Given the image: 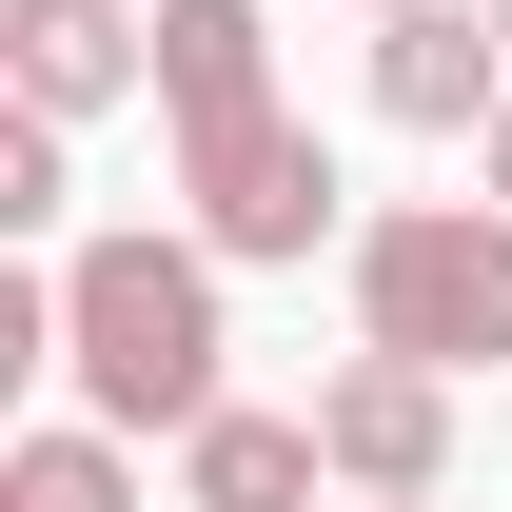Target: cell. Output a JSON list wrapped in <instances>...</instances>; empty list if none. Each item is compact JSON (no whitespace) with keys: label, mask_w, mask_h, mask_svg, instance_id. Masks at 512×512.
Wrapping results in <instances>:
<instances>
[{"label":"cell","mask_w":512,"mask_h":512,"mask_svg":"<svg viewBox=\"0 0 512 512\" xmlns=\"http://www.w3.org/2000/svg\"><path fill=\"white\" fill-rule=\"evenodd\" d=\"M158 119L178 158H237L276 119V0H158Z\"/></svg>","instance_id":"3"},{"label":"cell","mask_w":512,"mask_h":512,"mask_svg":"<svg viewBox=\"0 0 512 512\" xmlns=\"http://www.w3.org/2000/svg\"><path fill=\"white\" fill-rule=\"evenodd\" d=\"M355 335L414 375H512V217H473V197L355 217Z\"/></svg>","instance_id":"2"},{"label":"cell","mask_w":512,"mask_h":512,"mask_svg":"<svg viewBox=\"0 0 512 512\" xmlns=\"http://www.w3.org/2000/svg\"><path fill=\"white\" fill-rule=\"evenodd\" d=\"M493 217H512V119H493Z\"/></svg>","instance_id":"11"},{"label":"cell","mask_w":512,"mask_h":512,"mask_svg":"<svg viewBox=\"0 0 512 512\" xmlns=\"http://www.w3.org/2000/svg\"><path fill=\"white\" fill-rule=\"evenodd\" d=\"M178 493L197 512H316L335 453H316V414H237V394H217V414L178 434Z\"/></svg>","instance_id":"8"},{"label":"cell","mask_w":512,"mask_h":512,"mask_svg":"<svg viewBox=\"0 0 512 512\" xmlns=\"http://www.w3.org/2000/svg\"><path fill=\"white\" fill-rule=\"evenodd\" d=\"M493 40H512V0H493Z\"/></svg>","instance_id":"14"},{"label":"cell","mask_w":512,"mask_h":512,"mask_svg":"<svg viewBox=\"0 0 512 512\" xmlns=\"http://www.w3.org/2000/svg\"><path fill=\"white\" fill-rule=\"evenodd\" d=\"M355 512H453V493H355Z\"/></svg>","instance_id":"12"},{"label":"cell","mask_w":512,"mask_h":512,"mask_svg":"<svg viewBox=\"0 0 512 512\" xmlns=\"http://www.w3.org/2000/svg\"><path fill=\"white\" fill-rule=\"evenodd\" d=\"M178 197H197L217 256H316V237H335V158H316L296 119H256L237 158H178Z\"/></svg>","instance_id":"7"},{"label":"cell","mask_w":512,"mask_h":512,"mask_svg":"<svg viewBox=\"0 0 512 512\" xmlns=\"http://www.w3.org/2000/svg\"><path fill=\"white\" fill-rule=\"evenodd\" d=\"M40 217H60V119L0 99V237H40Z\"/></svg>","instance_id":"10"},{"label":"cell","mask_w":512,"mask_h":512,"mask_svg":"<svg viewBox=\"0 0 512 512\" xmlns=\"http://www.w3.org/2000/svg\"><path fill=\"white\" fill-rule=\"evenodd\" d=\"M316 453H335V493H453V375L355 355V375L316 394Z\"/></svg>","instance_id":"5"},{"label":"cell","mask_w":512,"mask_h":512,"mask_svg":"<svg viewBox=\"0 0 512 512\" xmlns=\"http://www.w3.org/2000/svg\"><path fill=\"white\" fill-rule=\"evenodd\" d=\"M512 40H493V0H414V20H375V119H414V138H493L512 99Z\"/></svg>","instance_id":"6"},{"label":"cell","mask_w":512,"mask_h":512,"mask_svg":"<svg viewBox=\"0 0 512 512\" xmlns=\"http://www.w3.org/2000/svg\"><path fill=\"white\" fill-rule=\"evenodd\" d=\"M375 20H414V0H375Z\"/></svg>","instance_id":"13"},{"label":"cell","mask_w":512,"mask_h":512,"mask_svg":"<svg viewBox=\"0 0 512 512\" xmlns=\"http://www.w3.org/2000/svg\"><path fill=\"white\" fill-rule=\"evenodd\" d=\"M0 512H138V473H119V434H99V414H60V434L0 453Z\"/></svg>","instance_id":"9"},{"label":"cell","mask_w":512,"mask_h":512,"mask_svg":"<svg viewBox=\"0 0 512 512\" xmlns=\"http://www.w3.org/2000/svg\"><path fill=\"white\" fill-rule=\"evenodd\" d=\"M158 79V20H119V0H0V99L20 119H99V99H138Z\"/></svg>","instance_id":"4"},{"label":"cell","mask_w":512,"mask_h":512,"mask_svg":"<svg viewBox=\"0 0 512 512\" xmlns=\"http://www.w3.org/2000/svg\"><path fill=\"white\" fill-rule=\"evenodd\" d=\"M217 237H79L60 256V375L99 434H197L217 414Z\"/></svg>","instance_id":"1"}]
</instances>
